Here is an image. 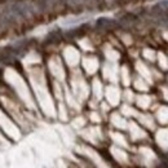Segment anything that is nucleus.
I'll return each mask as SVG.
<instances>
[{"instance_id":"obj_1","label":"nucleus","mask_w":168,"mask_h":168,"mask_svg":"<svg viewBox=\"0 0 168 168\" xmlns=\"http://www.w3.org/2000/svg\"><path fill=\"white\" fill-rule=\"evenodd\" d=\"M96 26L98 29H103V30H110V29H120V25L118 22V20H113V18H108V17H101V18L97 20Z\"/></svg>"},{"instance_id":"obj_2","label":"nucleus","mask_w":168,"mask_h":168,"mask_svg":"<svg viewBox=\"0 0 168 168\" xmlns=\"http://www.w3.org/2000/svg\"><path fill=\"white\" fill-rule=\"evenodd\" d=\"M87 30V25H80L79 27H75L73 30H69L66 32V36L67 38H79V36H82V35Z\"/></svg>"},{"instance_id":"obj_3","label":"nucleus","mask_w":168,"mask_h":168,"mask_svg":"<svg viewBox=\"0 0 168 168\" xmlns=\"http://www.w3.org/2000/svg\"><path fill=\"white\" fill-rule=\"evenodd\" d=\"M60 39H61V31H60V30H53V31H50V32L47 35L46 43H48V44H55V43H57Z\"/></svg>"}]
</instances>
